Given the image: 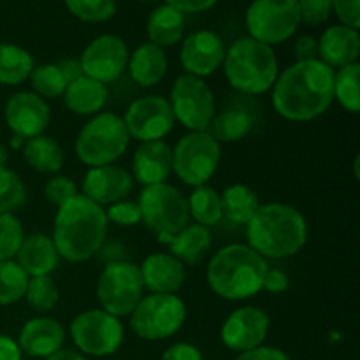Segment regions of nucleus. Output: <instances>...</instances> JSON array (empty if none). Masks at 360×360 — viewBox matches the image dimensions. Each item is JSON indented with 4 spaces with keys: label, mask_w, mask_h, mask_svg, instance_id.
Returning a JSON list of instances; mask_svg holds the SVG:
<instances>
[{
    "label": "nucleus",
    "mask_w": 360,
    "mask_h": 360,
    "mask_svg": "<svg viewBox=\"0 0 360 360\" xmlns=\"http://www.w3.org/2000/svg\"><path fill=\"white\" fill-rule=\"evenodd\" d=\"M273 108L288 122L304 123L326 115L334 102V69L320 60L295 62L273 84Z\"/></svg>",
    "instance_id": "obj_1"
},
{
    "label": "nucleus",
    "mask_w": 360,
    "mask_h": 360,
    "mask_svg": "<svg viewBox=\"0 0 360 360\" xmlns=\"http://www.w3.org/2000/svg\"><path fill=\"white\" fill-rule=\"evenodd\" d=\"M108 224L104 207L77 193L55 214L51 239L58 257L72 264L90 260L104 245Z\"/></svg>",
    "instance_id": "obj_2"
},
{
    "label": "nucleus",
    "mask_w": 360,
    "mask_h": 360,
    "mask_svg": "<svg viewBox=\"0 0 360 360\" xmlns=\"http://www.w3.org/2000/svg\"><path fill=\"white\" fill-rule=\"evenodd\" d=\"M246 238L250 248L262 259H287L308 241V221L290 204H262L246 224Z\"/></svg>",
    "instance_id": "obj_3"
},
{
    "label": "nucleus",
    "mask_w": 360,
    "mask_h": 360,
    "mask_svg": "<svg viewBox=\"0 0 360 360\" xmlns=\"http://www.w3.org/2000/svg\"><path fill=\"white\" fill-rule=\"evenodd\" d=\"M266 259L248 245H227L207 262L206 280L214 295L225 301H246L262 290Z\"/></svg>",
    "instance_id": "obj_4"
},
{
    "label": "nucleus",
    "mask_w": 360,
    "mask_h": 360,
    "mask_svg": "<svg viewBox=\"0 0 360 360\" xmlns=\"http://www.w3.org/2000/svg\"><path fill=\"white\" fill-rule=\"evenodd\" d=\"M224 70L229 84L246 95H262L280 76V63L271 46L252 37H241L225 51Z\"/></svg>",
    "instance_id": "obj_5"
},
{
    "label": "nucleus",
    "mask_w": 360,
    "mask_h": 360,
    "mask_svg": "<svg viewBox=\"0 0 360 360\" xmlns=\"http://www.w3.org/2000/svg\"><path fill=\"white\" fill-rule=\"evenodd\" d=\"M130 144L129 130L122 116L98 112L83 125L76 137V155L88 167L115 164Z\"/></svg>",
    "instance_id": "obj_6"
},
{
    "label": "nucleus",
    "mask_w": 360,
    "mask_h": 360,
    "mask_svg": "<svg viewBox=\"0 0 360 360\" xmlns=\"http://www.w3.org/2000/svg\"><path fill=\"white\" fill-rule=\"evenodd\" d=\"M137 204L141 207V221L157 236L162 245H169L172 236L178 234L190 221L185 195L169 183L144 186Z\"/></svg>",
    "instance_id": "obj_7"
},
{
    "label": "nucleus",
    "mask_w": 360,
    "mask_h": 360,
    "mask_svg": "<svg viewBox=\"0 0 360 360\" xmlns=\"http://www.w3.org/2000/svg\"><path fill=\"white\" fill-rule=\"evenodd\" d=\"M220 143L210 132H188L172 148V172L185 185L202 186L220 164Z\"/></svg>",
    "instance_id": "obj_8"
},
{
    "label": "nucleus",
    "mask_w": 360,
    "mask_h": 360,
    "mask_svg": "<svg viewBox=\"0 0 360 360\" xmlns=\"http://www.w3.org/2000/svg\"><path fill=\"white\" fill-rule=\"evenodd\" d=\"M185 319L186 306L178 295L150 294L130 315V329L141 340L162 341L178 334Z\"/></svg>",
    "instance_id": "obj_9"
},
{
    "label": "nucleus",
    "mask_w": 360,
    "mask_h": 360,
    "mask_svg": "<svg viewBox=\"0 0 360 360\" xmlns=\"http://www.w3.org/2000/svg\"><path fill=\"white\" fill-rule=\"evenodd\" d=\"M144 285L139 266L132 262H112L104 267L97 281V299L109 315L122 319L130 316L141 299Z\"/></svg>",
    "instance_id": "obj_10"
},
{
    "label": "nucleus",
    "mask_w": 360,
    "mask_h": 360,
    "mask_svg": "<svg viewBox=\"0 0 360 360\" xmlns=\"http://www.w3.org/2000/svg\"><path fill=\"white\" fill-rule=\"evenodd\" d=\"M172 115L190 132H206L217 115V101L210 84L190 74H181L169 94Z\"/></svg>",
    "instance_id": "obj_11"
},
{
    "label": "nucleus",
    "mask_w": 360,
    "mask_h": 360,
    "mask_svg": "<svg viewBox=\"0 0 360 360\" xmlns=\"http://www.w3.org/2000/svg\"><path fill=\"white\" fill-rule=\"evenodd\" d=\"M301 25L297 0H253L246 11L248 37L267 46L283 44Z\"/></svg>",
    "instance_id": "obj_12"
},
{
    "label": "nucleus",
    "mask_w": 360,
    "mask_h": 360,
    "mask_svg": "<svg viewBox=\"0 0 360 360\" xmlns=\"http://www.w3.org/2000/svg\"><path fill=\"white\" fill-rule=\"evenodd\" d=\"M70 338L79 354L109 357L120 350L125 330L120 319L104 309H88L70 322Z\"/></svg>",
    "instance_id": "obj_13"
},
{
    "label": "nucleus",
    "mask_w": 360,
    "mask_h": 360,
    "mask_svg": "<svg viewBox=\"0 0 360 360\" xmlns=\"http://www.w3.org/2000/svg\"><path fill=\"white\" fill-rule=\"evenodd\" d=\"M123 123L129 130L130 139L150 143V141H164V137L174 129L176 120L167 98L160 95H146L136 98L127 108Z\"/></svg>",
    "instance_id": "obj_14"
},
{
    "label": "nucleus",
    "mask_w": 360,
    "mask_h": 360,
    "mask_svg": "<svg viewBox=\"0 0 360 360\" xmlns=\"http://www.w3.org/2000/svg\"><path fill=\"white\" fill-rule=\"evenodd\" d=\"M129 55V48L122 37L104 34L95 37L83 49L79 65L84 76L108 84L118 79L125 72Z\"/></svg>",
    "instance_id": "obj_15"
},
{
    "label": "nucleus",
    "mask_w": 360,
    "mask_h": 360,
    "mask_svg": "<svg viewBox=\"0 0 360 360\" xmlns=\"http://www.w3.org/2000/svg\"><path fill=\"white\" fill-rule=\"evenodd\" d=\"M269 327L271 319L262 308L245 306V308L234 309L221 326V343L229 350L238 352V354L253 350L264 345Z\"/></svg>",
    "instance_id": "obj_16"
},
{
    "label": "nucleus",
    "mask_w": 360,
    "mask_h": 360,
    "mask_svg": "<svg viewBox=\"0 0 360 360\" xmlns=\"http://www.w3.org/2000/svg\"><path fill=\"white\" fill-rule=\"evenodd\" d=\"M4 120L14 136L27 141L44 134L51 120V109L48 102L34 91H18L7 98Z\"/></svg>",
    "instance_id": "obj_17"
},
{
    "label": "nucleus",
    "mask_w": 360,
    "mask_h": 360,
    "mask_svg": "<svg viewBox=\"0 0 360 360\" xmlns=\"http://www.w3.org/2000/svg\"><path fill=\"white\" fill-rule=\"evenodd\" d=\"M224 41L213 30H197L186 35L179 51V62L186 74L204 79L221 67L225 58Z\"/></svg>",
    "instance_id": "obj_18"
},
{
    "label": "nucleus",
    "mask_w": 360,
    "mask_h": 360,
    "mask_svg": "<svg viewBox=\"0 0 360 360\" xmlns=\"http://www.w3.org/2000/svg\"><path fill=\"white\" fill-rule=\"evenodd\" d=\"M132 188L134 178L130 171L116 164L90 167L81 183L83 195L102 207L125 200Z\"/></svg>",
    "instance_id": "obj_19"
},
{
    "label": "nucleus",
    "mask_w": 360,
    "mask_h": 360,
    "mask_svg": "<svg viewBox=\"0 0 360 360\" xmlns=\"http://www.w3.org/2000/svg\"><path fill=\"white\" fill-rule=\"evenodd\" d=\"M63 341H65V329L58 320L49 316H34L23 323L16 343L21 354L48 359L62 350Z\"/></svg>",
    "instance_id": "obj_20"
},
{
    "label": "nucleus",
    "mask_w": 360,
    "mask_h": 360,
    "mask_svg": "<svg viewBox=\"0 0 360 360\" xmlns=\"http://www.w3.org/2000/svg\"><path fill=\"white\" fill-rule=\"evenodd\" d=\"M172 172V150L164 141H150L137 146L132 158V178L143 186L160 185Z\"/></svg>",
    "instance_id": "obj_21"
},
{
    "label": "nucleus",
    "mask_w": 360,
    "mask_h": 360,
    "mask_svg": "<svg viewBox=\"0 0 360 360\" xmlns=\"http://www.w3.org/2000/svg\"><path fill=\"white\" fill-rule=\"evenodd\" d=\"M139 271L144 288L151 294H176L185 285V266L171 253H151Z\"/></svg>",
    "instance_id": "obj_22"
},
{
    "label": "nucleus",
    "mask_w": 360,
    "mask_h": 360,
    "mask_svg": "<svg viewBox=\"0 0 360 360\" xmlns=\"http://www.w3.org/2000/svg\"><path fill=\"white\" fill-rule=\"evenodd\" d=\"M360 35L359 30L345 25H333L319 39V60L330 69L352 65L359 62Z\"/></svg>",
    "instance_id": "obj_23"
},
{
    "label": "nucleus",
    "mask_w": 360,
    "mask_h": 360,
    "mask_svg": "<svg viewBox=\"0 0 360 360\" xmlns=\"http://www.w3.org/2000/svg\"><path fill=\"white\" fill-rule=\"evenodd\" d=\"M58 252L51 236L42 232L25 236L16 253L18 266L28 274V278L49 276L58 266Z\"/></svg>",
    "instance_id": "obj_24"
},
{
    "label": "nucleus",
    "mask_w": 360,
    "mask_h": 360,
    "mask_svg": "<svg viewBox=\"0 0 360 360\" xmlns=\"http://www.w3.org/2000/svg\"><path fill=\"white\" fill-rule=\"evenodd\" d=\"M167 67L169 63L164 49L150 41L134 49L127 63L130 77L141 88H153L162 83L167 74Z\"/></svg>",
    "instance_id": "obj_25"
},
{
    "label": "nucleus",
    "mask_w": 360,
    "mask_h": 360,
    "mask_svg": "<svg viewBox=\"0 0 360 360\" xmlns=\"http://www.w3.org/2000/svg\"><path fill=\"white\" fill-rule=\"evenodd\" d=\"M67 109L77 116H95L108 104V84L98 83L88 76H79L70 81L63 91Z\"/></svg>",
    "instance_id": "obj_26"
},
{
    "label": "nucleus",
    "mask_w": 360,
    "mask_h": 360,
    "mask_svg": "<svg viewBox=\"0 0 360 360\" xmlns=\"http://www.w3.org/2000/svg\"><path fill=\"white\" fill-rule=\"evenodd\" d=\"M146 32L150 42L158 48L165 49L178 44L185 34V14L172 9L171 6L155 7L146 21Z\"/></svg>",
    "instance_id": "obj_27"
},
{
    "label": "nucleus",
    "mask_w": 360,
    "mask_h": 360,
    "mask_svg": "<svg viewBox=\"0 0 360 360\" xmlns=\"http://www.w3.org/2000/svg\"><path fill=\"white\" fill-rule=\"evenodd\" d=\"M23 158L34 171L41 174H56L65 164V153L62 146L49 136H37L27 139L23 144Z\"/></svg>",
    "instance_id": "obj_28"
},
{
    "label": "nucleus",
    "mask_w": 360,
    "mask_h": 360,
    "mask_svg": "<svg viewBox=\"0 0 360 360\" xmlns=\"http://www.w3.org/2000/svg\"><path fill=\"white\" fill-rule=\"evenodd\" d=\"M213 245V234L207 227L199 224H188L185 229L172 236L169 241V252L179 262L197 264L204 257V253Z\"/></svg>",
    "instance_id": "obj_29"
},
{
    "label": "nucleus",
    "mask_w": 360,
    "mask_h": 360,
    "mask_svg": "<svg viewBox=\"0 0 360 360\" xmlns=\"http://www.w3.org/2000/svg\"><path fill=\"white\" fill-rule=\"evenodd\" d=\"M221 211L229 221L246 225L260 207L259 195L246 185H231L220 195Z\"/></svg>",
    "instance_id": "obj_30"
},
{
    "label": "nucleus",
    "mask_w": 360,
    "mask_h": 360,
    "mask_svg": "<svg viewBox=\"0 0 360 360\" xmlns=\"http://www.w3.org/2000/svg\"><path fill=\"white\" fill-rule=\"evenodd\" d=\"M35 67L34 56L25 48L9 42L0 44V84L18 86L28 79Z\"/></svg>",
    "instance_id": "obj_31"
},
{
    "label": "nucleus",
    "mask_w": 360,
    "mask_h": 360,
    "mask_svg": "<svg viewBox=\"0 0 360 360\" xmlns=\"http://www.w3.org/2000/svg\"><path fill=\"white\" fill-rule=\"evenodd\" d=\"M253 127L252 116L243 109H225L220 115H214L207 132L218 143H238L245 139Z\"/></svg>",
    "instance_id": "obj_32"
},
{
    "label": "nucleus",
    "mask_w": 360,
    "mask_h": 360,
    "mask_svg": "<svg viewBox=\"0 0 360 360\" xmlns=\"http://www.w3.org/2000/svg\"><path fill=\"white\" fill-rule=\"evenodd\" d=\"M186 202H188L190 217L195 220V224L204 225V227H214L224 218L220 193L211 186H197Z\"/></svg>",
    "instance_id": "obj_33"
},
{
    "label": "nucleus",
    "mask_w": 360,
    "mask_h": 360,
    "mask_svg": "<svg viewBox=\"0 0 360 360\" xmlns=\"http://www.w3.org/2000/svg\"><path fill=\"white\" fill-rule=\"evenodd\" d=\"M359 74V62L334 70V98L352 115H359L360 111Z\"/></svg>",
    "instance_id": "obj_34"
},
{
    "label": "nucleus",
    "mask_w": 360,
    "mask_h": 360,
    "mask_svg": "<svg viewBox=\"0 0 360 360\" xmlns=\"http://www.w3.org/2000/svg\"><path fill=\"white\" fill-rule=\"evenodd\" d=\"M28 79H30L34 94H37L44 101L46 98L62 97L67 84H69L58 63H41V65L34 67Z\"/></svg>",
    "instance_id": "obj_35"
},
{
    "label": "nucleus",
    "mask_w": 360,
    "mask_h": 360,
    "mask_svg": "<svg viewBox=\"0 0 360 360\" xmlns=\"http://www.w3.org/2000/svg\"><path fill=\"white\" fill-rule=\"evenodd\" d=\"M28 274L18 266L16 260L0 262V306H9L25 297Z\"/></svg>",
    "instance_id": "obj_36"
},
{
    "label": "nucleus",
    "mask_w": 360,
    "mask_h": 360,
    "mask_svg": "<svg viewBox=\"0 0 360 360\" xmlns=\"http://www.w3.org/2000/svg\"><path fill=\"white\" fill-rule=\"evenodd\" d=\"M25 299H27V304L30 306V309H34L35 313H48L55 309V306L58 304L60 290L51 274L49 276L28 278Z\"/></svg>",
    "instance_id": "obj_37"
},
{
    "label": "nucleus",
    "mask_w": 360,
    "mask_h": 360,
    "mask_svg": "<svg viewBox=\"0 0 360 360\" xmlns=\"http://www.w3.org/2000/svg\"><path fill=\"white\" fill-rule=\"evenodd\" d=\"M27 202V186L7 165H0V213H13Z\"/></svg>",
    "instance_id": "obj_38"
},
{
    "label": "nucleus",
    "mask_w": 360,
    "mask_h": 360,
    "mask_svg": "<svg viewBox=\"0 0 360 360\" xmlns=\"http://www.w3.org/2000/svg\"><path fill=\"white\" fill-rule=\"evenodd\" d=\"M72 16L84 23H104L116 14V0H63Z\"/></svg>",
    "instance_id": "obj_39"
},
{
    "label": "nucleus",
    "mask_w": 360,
    "mask_h": 360,
    "mask_svg": "<svg viewBox=\"0 0 360 360\" xmlns=\"http://www.w3.org/2000/svg\"><path fill=\"white\" fill-rule=\"evenodd\" d=\"M23 238L25 232L20 218L13 213H0V262L16 257Z\"/></svg>",
    "instance_id": "obj_40"
},
{
    "label": "nucleus",
    "mask_w": 360,
    "mask_h": 360,
    "mask_svg": "<svg viewBox=\"0 0 360 360\" xmlns=\"http://www.w3.org/2000/svg\"><path fill=\"white\" fill-rule=\"evenodd\" d=\"M77 195V185L69 176H53L44 186V197L49 204L60 207Z\"/></svg>",
    "instance_id": "obj_41"
},
{
    "label": "nucleus",
    "mask_w": 360,
    "mask_h": 360,
    "mask_svg": "<svg viewBox=\"0 0 360 360\" xmlns=\"http://www.w3.org/2000/svg\"><path fill=\"white\" fill-rule=\"evenodd\" d=\"M301 23L309 27H320L327 23L333 14V4L330 0H297Z\"/></svg>",
    "instance_id": "obj_42"
},
{
    "label": "nucleus",
    "mask_w": 360,
    "mask_h": 360,
    "mask_svg": "<svg viewBox=\"0 0 360 360\" xmlns=\"http://www.w3.org/2000/svg\"><path fill=\"white\" fill-rule=\"evenodd\" d=\"M104 211L108 221L118 225V227H134V225L141 224V207L134 200H120V202L108 206V210Z\"/></svg>",
    "instance_id": "obj_43"
},
{
    "label": "nucleus",
    "mask_w": 360,
    "mask_h": 360,
    "mask_svg": "<svg viewBox=\"0 0 360 360\" xmlns=\"http://www.w3.org/2000/svg\"><path fill=\"white\" fill-rule=\"evenodd\" d=\"M333 11L341 25L359 30L360 27V0H330Z\"/></svg>",
    "instance_id": "obj_44"
},
{
    "label": "nucleus",
    "mask_w": 360,
    "mask_h": 360,
    "mask_svg": "<svg viewBox=\"0 0 360 360\" xmlns=\"http://www.w3.org/2000/svg\"><path fill=\"white\" fill-rule=\"evenodd\" d=\"M295 60L297 62H309L319 60V41L313 35H301L294 46Z\"/></svg>",
    "instance_id": "obj_45"
},
{
    "label": "nucleus",
    "mask_w": 360,
    "mask_h": 360,
    "mask_svg": "<svg viewBox=\"0 0 360 360\" xmlns=\"http://www.w3.org/2000/svg\"><path fill=\"white\" fill-rule=\"evenodd\" d=\"M162 360H204V357L199 348L193 345L176 343L164 352Z\"/></svg>",
    "instance_id": "obj_46"
},
{
    "label": "nucleus",
    "mask_w": 360,
    "mask_h": 360,
    "mask_svg": "<svg viewBox=\"0 0 360 360\" xmlns=\"http://www.w3.org/2000/svg\"><path fill=\"white\" fill-rule=\"evenodd\" d=\"M262 290L273 295L285 294L288 290V276L281 269H267Z\"/></svg>",
    "instance_id": "obj_47"
},
{
    "label": "nucleus",
    "mask_w": 360,
    "mask_h": 360,
    "mask_svg": "<svg viewBox=\"0 0 360 360\" xmlns=\"http://www.w3.org/2000/svg\"><path fill=\"white\" fill-rule=\"evenodd\" d=\"M236 360H290V357L283 350H280V348L260 345V347L253 348V350L239 354V357Z\"/></svg>",
    "instance_id": "obj_48"
},
{
    "label": "nucleus",
    "mask_w": 360,
    "mask_h": 360,
    "mask_svg": "<svg viewBox=\"0 0 360 360\" xmlns=\"http://www.w3.org/2000/svg\"><path fill=\"white\" fill-rule=\"evenodd\" d=\"M217 2L218 0H165L167 6L179 11L181 14L204 13V11H210L211 7L217 6Z\"/></svg>",
    "instance_id": "obj_49"
},
{
    "label": "nucleus",
    "mask_w": 360,
    "mask_h": 360,
    "mask_svg": "<svg viewBox=\"0 0 360 360\" xmlns=\"http://www.w3.org/2000/svg\"><path fill=\"white\" fill-rule=\"evenodd\" d=\"M21 350L13 338L0 334V360H21Z\"/></svg>",
    "instance_id": "obj_50"
},
{
    "label": "nucleus",
    "mask_w": 360,
    "mask_h": 360,
    "mask_svg": "<svg viewBox=\"0 0 360 360\" xmlns=\"http://www.w3.org/2000/svg\"><path fill=\"white\" fill-rule=\"evenodd\" d=\"M58 67L62 69L63 76L67 77V81H74L77 79L79 76H83V70H81V65H79V60L76 58H65V60H60Z\"/></svg>",
    "instance_id": "obj_51"
},
{
    "label": "nucleus",
    "mask_w": 360,
    "mask_h": 360,
    "mask_svg": "<svg viewBox=\"0 0 360 360\" xmlns=\"http://www.w3.org/2000/svg\"><path fill=\"white\" fill-rule=\"evenodd\" d=\"M46 360H86L83 354H79L77 350H69V348H65V350H58L56 354H53L51 357H48Z\"/></svg>",
    "instance_id": "obj_52"
},
{
    "label": "nucleus",
    "mask_w": 360,
    "mask_h": 360,
    "mask_svg": "<svg viewBox=\"0 0 360 360\" xmlns=\"http://www.w3.org/2000/svg\"><path fill=\"white\" fill-rule=\"evenodd\" d=\"M7 160H9V148L0 144V165H7Z\"/></svg>",
    "instance_id": "obj_53"
},
{
    "label": "nucleus",
    "mask_w": 360,
    "mask_h": 360,
    "mask_svg": "<svg viewBox=\"0 0 360 360\" xmlns=\"http://www.w3.org/2000/svg\"><path fill=\"white\" fill-rule=\"evenodd\" d=\"M23 144H25L23 137L14 136L13 141H11V148H13V150H21V148H23Z\"/></svg>",
    "instance_id": "obj_54"
},
{
    "label": "nucleus",
    "mask_w": 360,
    "mask_h": 360,
    "mask_svg": "<svg viewBox=\"0 0 360 360\" xmlns=\"http://www.w3.org/2000/svg\"><path fill=\"white\" fill-rule=\"evenodd\" d=\"M359 162H360V158L359 157H355V162H354V171H355V178H360V172H359Z\"/></svg>",
    "instance_id": "obj_55"
},
{
    "label": "nucleus",
    "mask_w": 360,
    "mask_h": 360,
    "mask_svg": "<svg viewBox=\"0 0 360 360\" xmlns=\"http://www.w3.org/2000/svg\"><path fill=\"white\" fill-rule=\"evenodd\" d=\"M139 2H157V0H139Z\"/></svg>",
    "instance_id": "obj_56"
}]
</instances>
